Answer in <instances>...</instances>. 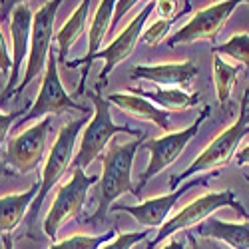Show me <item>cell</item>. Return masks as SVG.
Masks as SVG:
<instances>
[{
  "label": "cell",
  "mask_w": 249,
  "mask_h": 249,
  "mask_svg": "<svg viewBox=\"0 0 249 249\" xmlns=\"http://www.w3.org/2000/svg\"><path fill=\"white\" fill-rule=\"evenodd\" d=\"M132 90V94L146 98L158 106H161L165 112L168 110H185V108H192L196 104H199V94H190L185 90L179 88H158V90H146V88H128Z\"/></svg>",
  "instance_id": "21"
},
{
  "label": "cell",
  "mask_w": 249,
  "mask_h": 249,
  "mask_svg": "<svg viewBox=\"0 0 249 249\" xmlns=\"http://www.w3.org/2000/svg\"><path fill=\"white\" fill-rule=\"evenodd\" d=\"M70 110H78L82 114L90 112L86 106H80V104H76L68 96V92L64 90V84H62V80L58 76V58H56V52L50 48L46 70H44V78H42V84H40V92H38L34 104L30 106L28 114H24L22 122L42 120V118H46L50 114H62V112H70Z\"/></svg>",
  "instance_id": "9"
},
{
  "label": "cell",
  "mask_w": 249,
  "mask_h": 249,
  "mask_svg": "<svg viewBox=\"0 0 249 249\" xmlns=\"http://www.w3.org/2000/svg\"><path fill=\"white\" fill-rule=\"evenodd\" d=\"M6 174H10V170H6V163H4L2 160H0V178L6 176Z\"/></svg>",
  "instance_id": "36"
},
{
  "label": "cell",
  "mask_w": 249,
  "mask_h": 249,
  "mask_svg": "<svg viewBox=\"0 0 249 249\" xmlns=\"http://www.w3.org/2000/svg\"><path fill=\"white\" fill-rule=\"evenodd\" d=\"M38 190H40V181H34L22 194H12V196L0 197V235L12 233L16 227L22 223L34 197L38 196Z\"/></svg>",
  "instance_id": "19"
},
{
  "label": "cell",
  "mask_w": 249,
  "mask_h": 249,
  "mask_svg": "<svg viewBox=\"0 0 249 249\" xmlns=\"http://www.w3.org/2000/svg\"><path fill=\"white\" fill-rule=\"evenodd\" d=\"M237 74H239V66L227 64L217 54L213 56V82H215V96L219 106H225L227 100H230L237 82Z\"/></svg>",
  "instance_id": "22"
},
{
  "label": "cell",
  "mask_w": 249,
  "mask_h": 249,
  "mask_svg": "<svg viewBox=\"0 0 249 249\" xmlns=\"http://www.w3.org/2000/svg\"><path fill=\"white\" fill-rule=\"evenodd\" d=\"M142 138L143 136H138L126 143H112L110 150L106 152V158H104V172L98 181L100 183V201H98V210L94 212V215L90 219L92 225H98L104 221L108 210L122 194H132L136 197L142 196L138 192V188H134L132 178H130L134 158L143 142Z\"/></svg>",
  "instance_id": "1"
},
{
  "label": "cell",
  "mask_w": 249,
  "mask_h": 249,
  "mask_svg": "<svg viewBox=\"0 0 249 249\" xmlns=\"http://www.w3.org/2000/svg\"><path fill=\"white\" fill-rule=\"evenodd\" d=\"M235 163L237 165H249V143L243 146L239 152H235Z\"/></svg>",
  "instance_id": "32"
},
{
  "label": "cell",
  "mask_w": 249,
  "mask_h": 249,
  "mask_svg": "<svg viewBox=\"0 0 249 249\" xmlns=\"http://www.w3.org/2000/svg\"><path fill=\"white\" fill-rule=\"evenodd\" d=\"M245 134H249V96L247 94H243V100L239 104V116H237V120L227 130H223L217 138H213V142L192 161V165L188 170L170 179L172 192L176 188H179L185 179H190L196 174L215 172V170L223 168V165H227V163H230V160L235 156L237 146H239V142H241V138Z\"/></svg>",
  "instance_id": "2"
},
{
  "label": "cell",
  "mask_w": 249,
  "mask_h": 249,
  "mask_svg": "<svg viewBox=\"0 0 249 249\" xmlns=\"http://www.w3.org/2000/svg\"><path fill=\"white\" fill-rule=\"evenodd\" d=\"M32 20L34 12L28 4H18L10 16V36H12V68L6 80V86L0 94V106L14 96L16 86L20 84V68L24 64L26 52H30V38H32Z\"/></svg>",
  "instance_id": "13"
},
{
  "label": "cell",
  "mask_w": 249,
  "mask_h": 249,
  "mask_svg": "<svg viewBox=\"0 0 249 249\" xmlns=\"http://www.w3.org/2000/svg\"><path fill=\"white\" fill-rule=\"evenodd\" d=\"M98 181H100L98 176H86L84 170L78 168V165H74L72 168V178L58 190V194H56V197L52 201L50 212H48V215L44 219V233L50 239H56L62 225L68 223L70 219H76L80 215L90 185H94Z\"/></svg>",
  "instance_id": "7"
},
{
  "label": "cell",
  "mask_w": 249,
  "mask_h": 249,
  "mask_svg": "<svg viewBox=\"0 0 249 249\" xmlns=\"http://www.w3.org/2000/svg\"><path fill=\"white\" fill-rule=\"evenodd\" d=\"M88 118H80V120H74V122H68L64 128L60 130L54 146L48 154V160L44 163V170H42V179H40V190H38V196L34 197L30 210L26 213V225H28V235L34 237V223H36V217H38V212L42 207L48 192L58 183V179L64 176V172L70 168V163L74 161V146H76V140H78V134L80 130L86 126Z\"/></svg>",
  "instance_id": "3"
},
{
  "label": "cell",
  "mask_w": 249,
  "mask_h": 249,
  "mask_svg": "<svg viewBox=\"0 0 249 249\" xmlns=\"http://www.w3.org/2000/svg\"><path fill=\"white\" fill-rule=\"evenodd\" d=\"M243 2H249V0H217V2L210 4L207 8L197 10L188 24L181 26L176 34L168 38V46L174 48L178 44H192L197 42V40L215 42V38L225 26L227 18Z\"/></svg>",
  "instance_id": "10"
},
{
  "label": "cell",
  "mask_w": 249,
  "mask_h": 249,
  "mask_svg": "<svg viewBox=\"0 0 249 249\" xmlns=\"http://www.w3.org/2000/svg\"><path fill=\"white\" fill-rule=\"evenodd\" d=\"M221 207H233V210L243 217L249 219V213L245 212V207L237 201V196L231 190H221V192H210L197 199H194L192 203H188L179 210L176 215H172L165 221L154 239L148 241V249H154L156 245H160L163 239H168L170 235H174L179 230H188V227H196L197 223L205 221L212 213H215Z\"/></svg>",
  "instance_id": "5"
},
{
  "label": "cell",
  "mask_w": 249,
  "mask_h": 249,
  "mask_svg": "<svg viewBox=\"0 0 249 249\" xmlns=\"http://www.w3.org/2000/svg\"><path fill=\"white\" fill-rule=\"evenodd\" d=\"M146 237H148V231H118V235L112 241L102 245L100 249H132L136 243L143 241Z\"/></svg>",
  "instance_id": "26"
},
{
  "label": "cell",
  "mask_w": 249,
  "mask_h": 249,
  "mask_svg": "<svg viewBox=\"0 0 249 249\" xmlns=\"http://www.w3.org/2000/svg\"><path fill=\"white\" fill-rule=\"evenodd\" d=\"M161 249H185V245L181 241H178V239H172L170 243H165Z\"/></svg>",
  "instance_id": "34"
},
{
  "label": "cell",
  "mask_w": 249,
  "mask_h": 249,
  "mask_svg": "<svg viewBox=\"0 0 249 249\" xmlns=\"http://www.w3.org/2000/svg\"><path fill=\"white\" fill-rule=\"evenodd\" d=\"M215 2H217V0H215Z\"/></svg>",
  "instance_id": "39"
},
{
  "label": "cell",
  "mask_w": 249,
  "mask_h": 249,
  "mask_svg": "<svg viewBox=\"0 0 249 249\" xmlns=\"http://www.w3.org/2000/svg\"><path fill=\"white\" fill-rule=\"evenodd\" d=\"M90 2L92 0H82L80 6L72 12V16L64 22L56 34H54V40L58 44V58L62 62H66V56H68V50L74 46V42L82 36L86 28V20H88V12H90Z\"/></svg>",
  "instance_id": "20"
},
{
  "label": "cell",
  "mask_w": 249,
  "mask_h": 249,
  "mask_svg": "<svg viewBox=\"0 0 249 249\" xmlns=\"http://www.w3.org/2000/svg\"><path fill=\"white\" fill-rule=\"evenodd\" d=\"M140 2V0H118L116 2V8H114V18H112V26H110V34L116 30V26L122 22V18L126 16L136 4Z\"/></svg>",
  "instance_id": "28"
},
{
  "label": "cell",
  "mask_w": 249,
  "mask_h": 249,
  "mask_svg": "<svg viewBox=\"0 0 249 249\" xmlns=\"http://www.w3.org/2000/svg\"><path fill=\"white\" fill-rule=\"evenodd\" d=\"M215 176V172L210 174H201L197 178H190L185 179L179 188H176L174 192H170L168 196H160V197H152V199H143L138 205H122V203H114L112 210L114 212H126L130 213L138 223H142L143 227H161L168 221L170 212L174 210V205L178 203V199L181 196H185L196 185H207L210 179Z\"/></svg>",
  "instance_id": "12"
},
{
  "label": "cell",
  "mask_w": 249,
  "mask_h": 249,
  "mask_svg": "<svg viewBox=\"0 0 249 249\" xmlns=\"http://www.w3.org/2000/svg\"><path fill=\"white\" fill-rule=\"evenodd\" d=\"M28 0H0V14L6 16L10 10H14L18 4H26Z\"/></svg>",
  "instance_id": "31"
},
{
  "label": "cell",
  "mask_w": 249,
  "mask_h": 249,
  "mask_svg": "<svg viewBox=\"0 0 249 249\" xmlns=\"http://www.w3.org/2000/svg\"><path fill=\"white\" fill-rule=\"evenodd\" d=\"M188 239H190V243H192V249H197V239H196V235H194V233H190V235H188Z\"/></svg>",
  "instance_id": "37"
},
{
  "label": "cell",
  "mask_w": 249,
  "mask_h": 249,
  "mask_svg": "<svg viewBox=\"0 0 249 249\" xmlns=\"http://www.w3.org/2000/svg\"><path fill=\"white\" fill-rule=\"evenodd\" d=\"M22 114H26V110H16V112H10V114H0V148H2V143L6 140V134L12 128L14 120H18Z\"/></svg>",
  "instance_id": "29"
},
{
  "label": "cell",
  "mask_w": 249,
  "mask_h": 249,
  "mask_svg": "<svg viewBox=\"0 0 249 249\" xmlns=\"http://www.w3.org/2000/svg\"><path fill=\"white\" fill-rule=\"evenodd\" d=\"M152 10H156V2H148L146 8H143V10L132 20V22L122 30V34H118V36L114 38V42H110L108 48L100 50V52L92 58V62H94L96 58H104V68H102V72H100V84H98V88L104 84V82H108V76L112 74V70L120 64V62H124V60H126V58L134 52V48H136V44H138V38L142 36L143 26H146V20L150 18Z\"/></svg>",
  "instance_id": "14"
},
{
  "label": "cell",
  "mask_w": 249,
  "mask_h": 249,
  "mask_svg": "<svg viewBox=\"0 0 249 249\" xmlns=\"http://www.w3.org/2000/svg\"><path fill=\"white\" fill-rule=\"evenodd\" d=\"M64 0H48L40 10L34 12L32 20V38H30V52H28V64L26 72L20 80V84L14 90V96H20L30 82L46 70L48 54L52 48V38H54V20L58 14V8Z\"/></svg>",
  "instance_id": "8"
},
{
  "label": "cell",
  "mask_w": 249,
  "mask_h": 249,
  "mask_svg": "<svg viewBox=\"0 0 249 249\" xmlns=\"http://www.w3.org/2000/svg\"><path fill=\"white\" fill-rule=\"evenodd\" d=\"M118 235V230L100 233V235H72L64 241H58L54 245H50V249H100L102 245H106L108 241H112Z\"/></svg>",
  "instance_id": "23"
},
{
  "label": "cell",
  "mask_w": 249,
  "mask_h": 249,
  "mask_svg": "<svg viewBox=\"0 0 249 249\" xmlns=\"http://www.w3.org/2000/svg\"><path fill=\"white\" fill-rule=\"evenodd\" d=\"M210 110H212L210 106H205L203 112L196 118V122L192 124V126H188L181 132H170V134H165L163 138H150L146 142H142L140 150L150 152V163H148L146 172H143L142 178H140V183H138V192L140 194L143 190V185H146L154 176H158L165 168H170V165L181 156L185 146H188V143L196 138V134L199 132L205 118L210 116Z\"/></svg>",
  "instance_id": "6"
},
{
  "label": "cell",
  "mask_w": 249,
  "mask_h": 249,
  "mask_svg": "<svg viewBox=\"0 0 249 249\" xmlns=\"http://www.w3.org/2000/svg\"><path fill=\"white\" fill-rule=\"evenodd\" d=\"M10 68H12V58L8 54L4 36H2V32H0V72H2L4 76H8L10 74Z\"/></svg>",
  "instance_id": "30"
},
{
  "label": "cell",
  "mask_w": 249,
  "mask_h": 249,
  "mask_svg": "<svg viewBox=\"0 0 249 249\" xmlns=\"http://www.w3.org/2000/svg\"><path fill=\"white\" fill-rule=\"evenodd\" d=\"M213 54H225L249 70V34H235L227 42L213 46Z\"/></svg>",
  "instance_id": "24"
},
{
  "label": "cell",
  "mask_w": 249,
  "mask_h": 249,
  "mask_svg": "<svg viewBox=\"0 0 249 249\" xmlns=\"http://www.w3.org/2000/svg\"><path fill=\"white\" fill-rule=\"evenodd\" d=\"M2 237V249H14V241H12V235L10 233H4L0 235Z\"/></svg>",
  "instance_id": "33"
},
{
  "label": "cell",
  "mask_w": 249,
  "mask_h": 249,
  "mask_svg": "<svg viewBox=\"0 0 249 249\" xmlns=\"http://www.w3.org/2000/svg\"><path fill=\"white\" fill-rule=\"evenodd\" d=\"M196 233L205 239H219L231 249H249V219L230 223L210 215L205 221L196 225Z\"/></svg>",
  "instance_id": "18"
},
{
  "label": "cell",
  "mask_w": 249,
  "mask_h": 249,
  "mask_svg": "<svg viewBox=\"0 0 249 249\" xmlns=\"http://www.w3.org/2000/svg\"><path fill=\"white\" fill-rule=\"evenodd\" d=\"M116 2L118 0H102L96 14H94V20L90 24V34H88V52L84 58H78V60H66V66L68 68H76V66H82L84 64L86 70L82 74V80L78 84V90H76V96H82L86 94V80H88V74H90V66H92V58L100 52L104 40L110 34V26H112V18H114V8H116Z\"/></svg>",
  "instance_id": "16"
},
{
  "label": "cell",
  "mask_w": 249,
  "mask_h": 249,
  "mask_svg": "<svg viewBox=\"0 0 249 249\" xmlns=\"http://www.w3.org/2000/svg\"><path fill=\"white\" fill-rule=\"evenodd\" d=\"M245 94H247V96H249V90H247V92H245Z\"/></svg>",
  "instance_id": "38"
},
{
  "label": "cell",
  "mask_w": 249,
  "mask_h": 249,
  "mask_svg": "<svg viewBox=\"0 0 249 249\" xmlns=\"http://www.w3.org/2000/svg\"><path fill=\"white\" fill-rule=\"evenodd\" d=\"M156 12L160 18H179L181 14H188L190 10H179L178 8V0H156Z\"/></svg>",
  "instance_id": "27"
},
{
  "label": "cell",
  "mask_w": 249,
  "mask_h": 249,
  "mask_svg": "<svg viewBox=\"0 0 249 249\" xmlns=\"http://www.w3.org/2000/svg\"><path fill=\"white\" fill-rule=\"evenodd\" d=\"M86 96L92 100L94 104V118L86 126L84 136L80 140V148L74 156L72 165L84 170L86 165H90L104 150L112 142V138L116 134H130V136H143L140 130H132L128 126H118L112 120V112H110V102L108 98H102L98 92H86Z\"/></svg>",
  "instance_id": "4"
},
{
  "label": "cell",
  "mask_w": 249,
  "mask_h": 249,
  "mask_svg": "<svg viewBox=\"0 0 249 249\" xmlns=\"http://www.w3.org/2000/svg\"><path fill=\"white\" fill-rule=\"evenodd\" d=\"M197 249H221V247L210 241V243H203V245H197Z\"/></svg>",
  "instance_id": "35"
},
{
  "label": "cell",
  "mask_w": 249,
  "mask_h": 249,
  "mask_svg": "<svg viewBox=\"0 0 249 249\" xmlns=\"http://www.w3.org/2000/svg\"><path fill=\"white\" fill-rule=\"evenodd\" d=\"M176 22V18H158L154 24H150L146 30L142 32V42L146 44V46H158L161 40L168 36L172 24Z\"/></svg>",
  "instance_id": "25"
},
{
  "label": "cell",
  "mask_w": 249,
  "mask_h": 249,
  "mask_svg": "<svg viewBox=\"0 0 249 249\" xmlns=\"http://www.w3.org/2000/svg\"><path fill=\"white\" fill-rule=\"evenodd\" d=\"M199 74L194 60H185L179 64H154V66H132V80H148L163 88H179L188 92Z\"/></svg>",
  "instance_id": "15"
},
{
  "label": "cell",
  "mask_w": 249,
  "mask_h": 249,
  "mask_svg": "<svg viewBox=\"0 0 249 249\" xmlns=\"http://www.w3.org/2000/svg\"><path fill=\"white\" fill-rule=\"evenodd\" d=\"M52 120L46 116L34 126L20 132L16 138H12L6 146V152L2 156V161L10 168H14L18 174H28L36 170L46 154V142L50 132Z\"/></svg>",
  "instance_id": "11"
},
{
  "label": "cell",
  "mask_w": 249,
  "mask_h": 249,
  "mask_svg": "<svg viewBox=\"0 0 249 249\" xmlns=\"http://www.w3.org/2000/svg\"><path fill=\"white\" fill-rule=\"evenodd\" d=\"M108 102L110 104H116V106L142 122H150V124H156V126L163 132L172 130V120H170V114L161 110V108H156L154 104L142 96H136V94H110L108 96Z\"/></svg>",
  "instance_id": "17"
}]
</instances>
